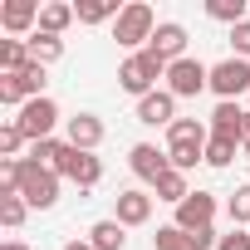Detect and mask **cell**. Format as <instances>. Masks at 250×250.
<instances>
[{"label": "cell", "mask_w": 250, "mask_h": 250, "mask_svg": "<svg viewBox=\"0 0 250 250\" xmlns=\"http://www.w3.org/2000/svg\"><path fill=\"white\" fill-rule=\"evenodd\" d=\"M128 167H133L143 182H152V187H157V182L172 172V157H167V152H157L152 143H138V147L128 152Z\"/></svg>", "instance_id": "9c48e42d"}, {"label": "cell", "mask_w": 250, "mask_h": 250, "mask_svg": "<svg viewBox=\"0 0 250 250\" xmlns=\"http://www.w3.org/2000/svg\"><path fill=\"white\" fill-rule=\"evenodd\" d=\"M167 143H172V147H206L211 133H206L201 118H177L172 128H167Z\"/></svg>", "instance_id": "9a60e30c"}, {"label": "cell", "mask_w": 250, "mask_h": 250, "mask_svg": "<svg viewBox=\"0 0 250 250\" xmlns=\"http://www.w3.org/2000/svg\"><path fill=\"white\" fill-rule=\"evenodd\" d=\"M69 147H79V152H93L98 143H103V123L93 118V113H79V118H69V138H64Z\"/></svg>", "instance_id": "4fadbf2b"}, {"label": "cell", "mask_w": 250, "mask_h": 250, "mask_svg": "<svg viewBox=\"0 0 250 250\" xmlns=\"http://www.w3.org/2000/svg\"><path fill=\"white\" fill-rule=\"evenodd\" d=\"M230 221L235 226H250V182L230 191Z\"/></svg>", "instance_id": "f1b7e54d"}, {"label": "cell", "mask_w": 250, "mask_h": 250, "mask_svg": "<svg viewBox=\"0 0 250 250\" xmlns=\"http://www.w3.org/2000/svg\"><path fill=\"white\" fill-rule=\"evenodd\" d=\"M201 88H211V69L201 64V59H177L172 69H167V93L172 98H196Z\"/></svg>", "instance_id": "8992f818"}, {"label": "cell", "mask_w": 250, "mask_h": 250, "mask_svg": "<svg viewBox=\"0 0 250 250\" xmlns=\"http://www.w3.org/2000/svg\"><path fill=\"white\" fill-rule=\"evenodd\" d=\"M147 49H152L162 64H177V59H187V30H182L177 20H162L157 35L147 40Z\"/></svg>", "instance_id": "ba28073f"}, {"label": "cell", "mask_w": 250, "mask_h": 250, "mask_svg": "<svg viewBox=\"0 0 250 250\" xmlns=\"http://www.w3.org/2000/svg\"><path fill=\"white\" fill-rule=\"evenodd\" d=\"M250 88V59H221L216 69H211V93L221 98V103H235V93H245Z\"/></svg>", "instance_id": "52a82bcc"}, {"label": "cell", "mask_w": 250, "mask_h": 250, "mask_svg": "<svg viewBox=\"0 0 250 250\" xmlns=\"http://www.w3.org/2000/svg\"><path fill=\"white\" fill-rule=\"evenodd\" d=\"M152 250H196V240H191V230H182V226H157Z\"/></svg>", "instance_id": "7402d4cb"}, {"label": "cell", "mask_w": 250, "mask_h": 250, "mask_svg": "<svg viewBox=\"0 0 250 250\" xmlns=\"http://www.w3.org/2000/svg\"><path fill=\"white\" fill-rule=\"evenodd\" d=\"M211 221H216V196H211V191H191V196L177 206V221H172V226L201 230V226H211Z\"/></svg>", "instance_id": "30bf717a"}, {"label": "cell", "mask_w": 250, "mask_h": 250, "mask_svg": "<svg viewBox=\"0 0 250 250\" xmlns=\"http://www.w3.org/2000/svg\"><path fill=\"white\" fill-rule=\"evenodd\" d=\"M40 10L44 5H35V0H5V5H0V25L10 35H25L30 25H40Z\"/></svg>", "instance_id": "7c38bea8"}, {"label": "cell", "mask_w": 250, "mask_h": 250, "mask_svg": "<svg viewBox=\"0 0 250 250\" xmlns=\"http://www.w3.org/2000/svg\"><path fill=\"white\" fill-rule=\"evenodd\" d=\"M152 35H157V15H152V5H143V0L123 5V15L113 20V40H118L123 49H133V54H138V44L147 49Z\"/></svg>", "instance_id": "7a4b0ae2"}, {"label": "cell", "mask_w": 250, "mask_h": 250, "mask_svg": "<svg viewBox=\"0 0 250 250\" xmlns=\"http://www.w3.org/2000/svg\"><path fill=\"white\" fill-rule=\"evenodd\" d=\"M167 69H172V64H162L152 49H138V54H128V59H123L118 83L128 88L133 98H147V93H157V79H167Z\"/></svg>", "instance_id": "6da1fadb"}, {"label": "cell", "mask_w": 250, "mask_h": 250, "mask_svg": "<svg viewBox=\"0 0 250 250\" xmlns=\"http://www.w3.org/2000/svg\"><path fill=\"white\" fill-rule=\"evenodd\" d=\"M54 123H59V103L54 98H30L20 108V118H15V128L30 143H44V138H54Z\"/></svg>", "instance_id": "5b68a950"}, {"label": "cell", "mask_w": 250, "mask_h": 250, "mask_svg": "<svg viewBox=\"0 0 250 250\" xmlns=\"http://www.w3.org/2000/svg\"><path fill=\"white\" fill-rule=\"evenodd\" d=\"M216 250H250V230H240V226H235L230 235H221V245H216Z\"/></svg>", "instance_id": "1f68e13d"}, {"label": "cell", "mask_w": 250, "mask_h": 250, "mask_svg": "<svg viewBox=\"0 0 250 250\" xmlns=\"http://www.w3.org/2000/svg\"><path fill=\"white\" fill-rule=\"evenodd\" d=\"M235 147H240V143L211 138V143H206V167H230V162H235Z\"/></svg>", "instance_id": "4316f807"}, {"label": "cell", "mask_w": 250, "mask_h": 250, "mask_svg": "<svg viewBox=\"0 0 250 250\" xmlns=\"http://www.w3.org/2000/svg\"><path fill=\"white\" fill-rule=\"evenodd\" d=\"M206 15H211V20H221V25H230V30H235V25H240V20H245V0H206Z\"/></svg>", "instance_id": "603a6c76"}, {"label": "cell", "mask_w": 250, "mask_h": 250, "mask_svg": "<svg viewBox=\"0 0 250 250\" xmlns=\"http://www.w3.org/2000/svg\"><path fill=\"white\" fill-rule=\"evenodd\" d=\"M240 123H245V108H235V103H216V113H211V138L240 143Z\"/></svg>", "instance_id": "2e32d148"}, {"label": "cell", "mask_w": 250, "mask_h": 250, "mask_svg": "<svg viewBox=\"0 0 250 250\" xmlns=\"http://www.w3.org/2000/svg\"><path fill=\"white\" fill-rule=\"evenodd\" d=\"M20 167H25V182H20V196L35 206V211H49L54 201H59V177L49 172V167H35L30 157H20Z\"/></svg>", "instance_id": "277c9868"}, {"label": "cell", "mask_w": 250, "mask_h": 250, "mask_svg": "<svg viewBox=\"0 0 250 250\" xmlns=\"http://www.w3.org/2000/svg\"><path fill=\"white\" fill-rule=\"evenodd\" d=\"M245 157H250V143H245Z\"/></svg>", "instance_id": "d590c367"}, {"label": "cell", "mask_w": 250, "mask_h": 250, "mask_svg": "<svg viewBox=\"0 0 250 250\" xmlns=\"http://www.w3.org/2000/svg\"><path fill=\"white\" fill-rule=\"evenodd\" d=\"M49 172H54V177H69L79 191H88V187H98V182H103V162H98L93 152L69 147V143H64V152H59V162H54Z\"/></svg>", "instance_id": "3957f363"}, {"label": "cell", "mask_w": 250, "mask_h": 250, "mask_svg": "<svg viewBox=\"0 0 250 250\" xmlns=\"http://www.w3.org/2000/svg\"><path fill=\"white\" fill-rule=\"evenodd\" d=\"M64 250H93V245H88V240H69Z\"/></svg>", "instance_id": "e575fe53"}, {"label": "cell", "mask_w": 250, "mask_h": 250, "mask_svg": "<svg viewBox=\"0 0 250 250\" xmlns=\"http://www.w3.org/2000/svg\"><path fill=\"white\" fill-rule=\"evenodd\" d=\"M250 143V108H245V123H240V147Z\"/></svg>", "instance_id": "d6a6232c"}, {"label": "cell", "mask_w": 250, "mask_h": 250, "mask_svg": "<svg viewBox=\"0 0 250 250\" xmlns=\"http://www.w3.org/2000/svg\"><path fill=\"white\" fill-rule=\"evenodd\" d=\"M152 191H157V201H172V206H182V201L191 196V187H187V172H167V177H162Z\"/></svg>", "instance_id": "44dd1931"}, {"label": "cell", "mask_w": 250, "mask_h": 250, "mask_svg": "<svg viewBox=\"0 0 250 250\" xmlns=\"http://www.w3.org/2000/svg\"><path fill=\"white\" fill-rule=\"evenodd\" d=\"M74 15H79V25H103V20H118L123 5H118V0H79Z\"/></svg>", "instance_id": "d6986e66"}, {"label": "cell", "mask_w": 250, "mask_h": 250, "mask_svg": "<svg viewBox=\"0 0 250 250\" xmlns=\"http://www.w3.org/2000/svg\"><path fill=\"white\" fill-rule=\"evenodd\" d=\"M20 83H25L30 98H49V93H44V83H49V79H44V64H30V69L20 74Z\"/></svg>", "instance_id": "f546056e"}, {"label": "cell", "mask_w": 250, "mask_h": 250, "mask_svg": "<svg viewBox=\"0 0 250 250\" xmlns=\"http://www.w3.org/2000/svg\"><path fill=\"white\" fill-rule=\"evenodd\" d=\"M230 44H235V59H250V20H240L230 30Z\"/></svg>", "instance_id": "4dcf8cb0"}, {"label": "cell", "mask_w": 250, "mask_h": 250, "mask_svg": "<svg viewBox=\"0 0 250 250\" xmlns=\"http://www.w3.org/2000/svg\"><path fill=\"white\" fill-rule=\"evenodd\" d=\"M138 123H147V128H172V123H177V98L167 88L138 98Z\"/></svg>", "instance_id": "8fae6325"}, {"label": "cell", "mask_w": 250, "mask_h": 250, "mask_svg": "<svg viewBox=\"0 0 250 250\" xmlns=\"http://www.w3.org/2000/svg\"><path fill=\"white\" fill-rule=\"evenodd\" d=\"M25 143H30V138H25V133L15 128V118H10L5 128H0V157H10V162H20V147H25Z\"/></svg>", "instance_id": "484cf974"}, {"label": "cell", "mask_w": 250, "mask_h": 250, "mask_svg": "<svg viewBox=\"0 0 250 250\" xmlns=\"http://www.w3.org/2000/svg\"><path fill=\"white\" fill-rule=\"evenodd\" d=\"M0 250H30L25 240H5V245H0Z\"/></svg>", "instance_id": "836d02e7"}, {"label": "cell", "mask_w": 250, "mask_h": 250, "mask_svg": "<svg viewBox=\"0 0 250 250\" xmlns=\"http://www.w3.org/2000/svg\"><path fill=\"white\" fill-rule=\"evenodd\" d=\"M123 226H147L152 221V196L147 191H118V216Z\"/></svg>", "instance_id": "5bb4252c"}, {"label": "cell", "mask_w": 250, "mask_h": 250, "mask_svg": "<svg viewBox=\"0 0 250 250\" xmlns=\"http://www.w3.org/2000/svg\"><path fill=\"white\" fill-rule=\"evenodd\" d=\"M0 103H5V108H25V103H30L20 74H0Z\"/></svg>", "instance_id": "d4e9b609"}, {"label": "cell", "mask_w": 250, "mask_h": 250, "mask_svg": "<svg viewBox=\"0 0 250 250\" xmlns=\"http://www.w3.org/2000/svg\"><path fill=\"white\" fill-rule=\"evenodd\" d=\"M30 59H35V64H44V69H49V64H59V59H64V40H59V35H40V30H35V35H30Z\"/></svg>", "instance_id": "ffe728a7"}, {"label": "cell", "mask_w": 250, "mask_h": 250, "mask_svg": "<svg viewBox=\"0 0 250 250\" xmlns=\"http://www.w3.org/2000/svg\"><path fill=\"white\" fill-rule=\"evenodd\" d=\"M172 157V172H191L196 162H206V147H167Z\"/></svg>", "instance_id": "83f0119b"}, {"label": "cell", "mask_w": 250, "mask_h": 250, "mask_svg": "<svg viewBox=\"0 0 250 250\" xmlns=\"http://www.w3.org/2000/svg\"><path fill=\"white\" fill-rule=\"evenodd\" d=\"M74 20H79V15H74L69 0H49V5L40 10V35H64Z\"/></svg>", "instance_id": "e0dca14e"}, {"label": "cell", "mask_w": 250, "mask_h": 250, "mask_svg": "<svg viewBox=\"0 0 250 250\" xmlns=\"http://www.w3.org/2000/svg\"><path fill=\"white\" fill-rule=\"evenodd\" d=\"M123 230H128L123 221H93V226H88V245H93V250H123V245H128Z\"/></svg>", "instance_id": "ac0fdd59"}, {"label": "cell", "mask_w": 250, "mask_h": 250, "mask_svg": "<svg viewBox=\"0 0 250 250\" xmlns=\"http://www.w3.org/2000/svg\"><path fill=\"white\" fill-rule=\"evenodd\" d=\"M25 211H30L25 196H0V226H5V230H20L25 226Z\"/></svg>", "instance_id": "cb8c5ba5"}]
</instances>
